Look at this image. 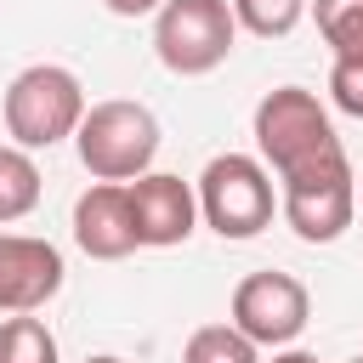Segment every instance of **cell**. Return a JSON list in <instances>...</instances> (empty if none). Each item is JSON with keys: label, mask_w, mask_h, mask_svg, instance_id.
Wrapping results in <instances>:
<instances>
[{"label": "cell", "mask_w": 363, "mask_h": 363, "mask_svg": "<svg viewBox=\"0 0 363 363\" xmlns=\"http://www.w3.org/2000/svg\"><path fill=\"white\" fill-rule=\"evenodd\" d=\"M278 210L284 221L295 227V238L306 244H335L352 216H357V176H352V159L329 164V170H312V176H295V182H278Z\"/></svg>", "instance_id": "6"}, {"label": "cell", "mask_w": 363, "mask_h": 363, "mask_svg": "<svg viewBox=\"0 0 363 363\" xmlns=\"http://www.w3.org/2000/svg\"><path fill=\"white\" fill-rule=\"evenodd\" d=\"M85 108V85L57 62H34L6 85V130L17 147H57L79 130Z\"/></svg>", "instance_id": "3"}, {"label": "cell", "mask_w": 363, "mask_h": 363, "mask_svg": "<svg viewBox=\"0 0 363 363\" xmlns=\"http://www.w3.org/2000/svg\"><path fill=\"white\" fill-rule=\"evenodd\" d=\"M62 289V250L34 233H0V312H40Z\"/></svg>", "instance_id": "8"}, {"label": "cell", "mask_w": 363, "mask_h": 363, "mask_svg": "<svg viewBox=\"0 0 363 363\" xmlns=\"http://www.w3.org/2000/svg\"><path fill=\"white\" fill-rule=\"evenodd\" d=\"M40 204V164L28 147H0V221H23Z\"/></svg>", "instance_id": "11"}, {"label": "cell", "mask_w": 363, "mask_h": 363, "mask_svg": "<svg viewBox=\"0 0 363 363\" xmlns=\"http://www.w3.org/2000/svg\"><path fill=\"white\" fill-rule=\"evenodd\" d=\"M182 363H261V346L250 335H238L233 323H204L187 335Z\"/></svg>", "instance_id": "12"}, {"label": "cell", "mask_w": 363, "mask_h": 363, "mask_svg": "<svg viewBox=\"0 0 363 363\" xmlns=\"http://www.w3.org/2000/svg\"><path fill=\"white\" fill-rule=\"evenodd\" d=\"M85 363H125V357H85Z\"/></svg>", "instance_id": "19"}, {"label": "cell", "mask_w": 363, "mask_h": 363, "mask_svg": "<svg viewBox=\"0 0 363 363\" xmlns=\"http://www.w3.org/2000/svg\"><path fill=\"white\" fill-rule=\"evenodd\" d=\"M357 204H363V193H357Z\"/></svg>", "instance_id": "21"}, {"label": "cell", "mask_w": 363, "mask_h": 363, "mask_svg": "<svg viewBox=\"0 0 363 363\" xmlns=\"http://www.w3.org/2000/svg\"><path fill=\"white\" fill-rule=\"evenodd\" d=\"M0 363H57V335L28 312L0 318Z\"/></svg>", "instance_id": "13"}, {"label": "cell", "mask_w": 363, "mask_h": 363, "mask_svg": "<svg viewBox=\"0 0 363 363\" xmlns=\"http://www.w3.org/2000/svg\"><path fill=\"white\" fill-rule=\"evenodd\" d=\"M329 96H335L340 113L363 119V57H335V68H329Z\"/></svg>", "instance_id": "16"}, {"label": "cell", "mask_w": 363, "mask_h": 363, "mask_svg": "<svg viewBox=\"0 0 363 363\" xmlns=\"http://www.w3.org/2000/svg\"><path fill=\"white\" fill-rule=\"evenodd\" d=\"M278 193L261 159L250 153H216L199 176V216L221 233V238H255L261 227H272Z\"/></svg>", "instance_id": "5"}, {"label": "cell", "mask_w": 363, "mask_h": 363, "mask_svg": "<svg viewBox=\"0 0 363 363\" xmlns=\"http://www.w3.org/2000/svg\"><path fill=\"white\" fill-rule=\"evenodd\" d=\"M74 244L91 261H125L130 250H142L136 216H130V187L125 182H91L74 199Z\"/></svg>", "instance_id": "10"}, {"label": "cell", "mask_w": 363, "mask_h": 363, "mask_svg": "<svg viewBox=\"0 0 363 363\" xmlns=\"http://www.w3.org/2000/svg\"><path fill=\"white\" fill-rule=\"evenodd\" d=\"M312 318V295L295 272H250L233 289V329L255 346H289Z\"/></svg>", "instance_id": "7"}, {"label": "cell", "mask_w": 363, "mask_h": 363, "mask_svg": "<svg viewBox=\"0 0 363 363\" xmlns=\"http://www.w3.org/2000/svg\"><path fill=\"white\" fill-rule=\"evenodd\" d=\"M255 147L278 170V182H295V176H312V170H329L346 159V147L329 125V108L306 85H278L255 102Z\"/></svg>", "instance_id": "1"}, {"label": "cell", "mask_w": 363, "mask_h": 363, "mask_svg": "<svg viewBox=\"0 0 363 363\" xmlns=\"http://www.w3.org/2000/svg\"><path fill=\"white\" fill-rule=\"evenodd\" d=\"M233 40H238V17L227 0H164L153 17V51L182 79L221 68Z\"/></svg>", "instance_id": "4"}, {"label": "cell", "mask_w": 363, "mask_h": 363, "mask_svg": "<svg viewBox=\"0 0 363 363\" xmlns=\"http://www.w3.org/2000/svg\"><path fill=\"white\" fill-rule=\"evenodd\" d=\"M272 363H318V357H312V352H278Z\"/></svg>", "instance_id": "18"}, {"label": "cell", "mask_w": 363, "mask_h": 363, "mask_svg": "<svg viewBox=\"0 0 363 363\" xmlns=\"http://www.w3.org/2000/svg\"><path fill=\"white\" fill-rule=\"evenodd\" d=\"M130 187V216H136V238L142 250H170V244H187L193 227H199V193L170 176V170H147Z\"/></svg>", "instance_id": "9"}, {"label": "cell", "mask_w": 363, "mask_h": 363, "mask_svg": "<svg viewBox=\"0 0 363 363\" xmlns=\"http://www.w3.org/2000/svg\"><path fill=\"white\" fill-rule=\"evenodd\" d=\"M227 6H233L238 28H250V34H261V40L289 34V28L301 23V11H306V0H227Z\"/></svg>", "instance_id": "15"}, {"label": "cell", "mask_w": 363, "mask_h": 363, "mask_svg": "<svg viewBox=\"0 0 363 363\" xmlns=\"http://www.w3.org/2000/svg\"><path fill=\"white\" fill-rule=\"evenodd\" d=\"M352 363H363V357H352Z\"/></svg>", "instance_id": "20"}, {"label": "cell", "mask_w": 363, "mask_h": 363, "mask_svg": "<svg viewBox=\"0 0 363 363\" xmlns=\"http://www.w3.org/2000/svg\"><path fill=\"white\" fill-rule=\"evenodd\" d=\"M74 147H79V164L96 182H136V176H147V164L159 153V119L142 102L108 96V102L85 108Z\"/></svg>", "instance_id": "2"}, {"label": "cell", "mask_w": 363, "mask_h": 363, "mask_svg": "<svg viewBox=\"0 0 363 363\" xmlns=\"http://www.w3.org/2000/svg\"><path fill=\"white\" fill-rule=\"evenodd\" d=\"M312 17L335 57H363V0H312Z\"/></svg>", "instance_id": "14"}, {"label": "cell", "mask_w": 363, "mask_h": 363, "mask_svg": "<svg viewBox=\"0 0 363 363\" xmlns=\"http://www.w3.org/2000/svg\"><path fill=\"white\" fill-rule=\"evenodd\" d=\"M102 6H108L113 17H147V11L159 17V6H164V0H102Z\"/></svg>", "instance_id": "17"}]
</instances>
